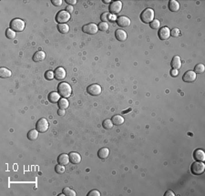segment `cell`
<instances>
[{"label":"cell","instance_id":"6da1fadb","mask_svg":"<svg viewBox=\"0 0 205 196\" xmlns=\"http://www.w3.org/2000/svg\"><path fill=\"white\" fill-rule=\"evenodd\" d=\"M58 91L61 97L66 98V99L70 96L72 93V89H71L70 85L67 82H61L59 84L58 86Z\"/></svg>","mask_w":205,"mask_h":196},{"label":"cell","instance_id":"7a4b0ae2","mask_svg":"<svg viewBox=\"0 0 205 196\" xmlns=\"http://www.w3.org/2000/svg\"><path fill=\"white\" fill-rule=\"evenodd\" d=\"M10 28L16 32H22L25 29V22L20 18H14L10 22Z\"/></svg>","mask_w":205,"mask_h":196},{"label":"cell","instance_id":"3957f363","mask_svg":"<svg viewBox=\"0 0 205 196\" xmlns=\"http://www.w3.org/2000/svg\"><path fill=\"white\" fill-rule=\"evenodd\" d=\"M141 19L143 23H150L154 20V11L152 8H147L141 14Z\"/></svg>","mask_w":205,"mask_h":196},{"label":"cell","instance_id":"277c9868","mask_svg":"<svg viewBox=\"0 0 205 196\" xmlns=\"http://www.w3.org/2000/svg\"><path fill=\"white\" fill-rule=\"evenodd\" d=\"M191 172L195 175H200V174H202L205 170V164L203 162H195L191 164Z\"/></svg>","mask_w":205,"mask_h":196},{"label":"cell","instance_id":"5b68a950","mask_svg":"<svg viewBox=\"0 0 205 196\" xmlns=\"http://www.w3.org/2000/svg\"><path fill=\"white\" fill-rule=\"evenodd\" d=\"M70 19V14L66 10H60L56 16V21L58 24H66Z\"/></svg>","mask_w":205,"mask_h":196},{"label":"cell","instance_id":"8992f818","mask_svg":"<svg viewBox=\"0 0 205 196\" xmlns=\"http://www.w3.org/2000/svg\"><path fill=\"white\" fill-rule=\"evenodd\" d=\"M48 127H49V123H48L47 120H46L45 118L39 120L36 124V129L37 130V131L40 132V133L46 132L48 130Z\"/></svg>","mask_w":205,"mask_h":196},{"label":"cell","instance_id":"52a82bcc","mask_svg":"<svg viewBox=\"0 0 205 196\" xmlns=\"http://www.w3.org/2000/svg\"><path fill=\"white\" fill-rule=\"evenodd\" d=\"M98 30H99L98 26L94 23L87 24V25L83 26V28H82L83 32L86 34H89V35H94L96 33H98Z\"/></svg>","mask_w":205,"mask_h":196},{"label":"cell","instance_id":"ba28073f","mask_svg":"<svg viewBox=\"0 0 205 196\" xmlns=\"http://www.w3.org/2000/svg\"><path fill=\"white\" fill-rule=\"evenodd\" d=\"M110 13L112 15H116L120 13L122 9V3L120 1H113L110 5Z\"/></svg>","mask_w":205,"mask_h":196},{"label":"cell","instance_id":"9c48e42d","mask_svg":"<svg viewBox=\"0 0 205 196\" xmlns=\"http://www.w3.org/2000/svg\"><path fill=\"white\" fill-rule=\"evenodd\" d=\"M87 91L91 96H98L101 93V87L99 84H91L88 87Z\"/></svg>","mask_w":205,"mask_h":196},{"label":"cell","instance_id":"30bf717a","mask_svg":"<svg viewBox=\"0 0 205 196\" xmlns=\"http://www.w3.org/2000/svg\"><path fill=\"white\" fill-rule=\"evenodd\" d=\"M158 35H159L160 39H161V40H168L170 36V30L169 28H167V26H163V28H161L159 30Z\"/></svg>","mask_w":205,"mask_h":196},{"label":"cell","instance_id":"8fae6325","mask_svg":"<svg viewBox=\"0 0 205 196\" xmlns=\"http://www.w3.org/2000/svg\"><path fill=\"white\" fill-rule=\"evenodd\" d=\"M116 22L118 26H120V28H126V26H129L131 25V19L128 17H125V16H120V17L117 18Z\"/></svg>","mask_w":205,"mask_h":196},{"label":"cell","instance_id":"7c38bea8","mask_svg":"<svg viewBox=\"0 0 205 196\" xmlns=\"http://www.w3.org/2000/svg\"><path fill=\"white\" fill-rule=\"evenodd\" d=\"M182 79H183V81L187 82V83L193 82L196 79V73L192 70H188L187 72L184 73V75L182 77Z\"/></svg>","mask_w":205,"mask_h":196},{"label":"cell","instance_id":"4fadbf2b","mask_svg":"<svg viewBox=\"0 0 205 196\" xmlns=\"http://www.w3.org/2000/svg\"><path fill=\"white\" fill-rule=\"evenodd\" d=\"M55 78H57L58 80H62L65 78H66V70H64L63 68L58 67V68L55 70Z\"/></svg>","mask_w":205,"mask_h":196},{"label":"cell","instance_id":"5bb4252c","mask_svg":"<svg viewBox=\"0 0 205 196\" xmlns=\"http://www.w3.org/2000/svg\"><path fill=\"white\" fill-rule=\"evenodd\" d=\"M171 68H173V70H179L181 67V57L179 56H174L173 59L171 60Z\"/></svg>","mask_w":205,"mask_h":196},{"label":"cell","instance_id":"9a60e30c","mask_svg":"<svg viewBox=\"0 0 205 196\" xmlns=\"http://www.w3.org/2000/svg\"><path fill=\"white\" fill-rule=\"evenodd\" d=\"M69 160L73 164H78L81 162V156H80L78 152H70L68 154Z\"/></svg>","mask_w":205,"mask_h":196},{"label":"cell","instance_id":"2e32d148","mask_svg":"<svg viewBox=\"0 0 205 196\" xmlns=\"http://www.w3.org/2000/svg\"><path fill=\"white\" fill-rule=\"evenodd\" d=\"M45 57H46V53L44 51H42V50L37 51L33 56V61L34 62H40V61L44 60Z\"/></svg>","mask_w":205,"mask_h":196},{"label":"cell","instance_id":"e0dca14e","mask_svg":"<svg viewBox=\"0 0 205 196\" xmlns=\"http://www.w3.org/2000/svg\"><path fill=\"white\" fill-rule=\"evenodd\" d=\"M193 157L198 162H204L205 153L202 150H195V151L193 152Z\"/></svg>","mask_w":205,"mask_h":196},{"label":"cell","instance_id":"ac0fdd59","mask_svg":"<svg viewBox=\"0 0 205 196\" xmlns=\"http://www.w3.org/2000/svg\"><path fill=\"white\" fill-rule=\"evenodd\" d=\"M47 99L51 103H56V102H58L59 99H60V95H59L58 92L52 91V92H50L49 94H48Z\"/></svg>","mask_w":205,"mask_h":196},{"label":"cell","instance_id":"d6986e66","mask_svg":"<svg viewBox=\"0 0 205 196\" xmlns=\"http://www.w3.org/2000/svg\"><path fill=\"white\" fill-rule=\"evenodd\" d=\"M69 162H70V160H69V156L68 154H65V153L60 154L58 158V162L59 164H61V165H64V166L68 164Z\"/></svg>","mask_w":205,"mask_h":196},{"label":"cell","instance_id":"ffe728a7","mask_svg":"<svg viewBox=\"0 0 205 196\" xmlns=\"http://www.w3.org/2000/svg\"><path fill=\"white\" fill-rule=\"evenodd\" d=\"M115 36L118 40L120 41H125L127 39V33L122 29H118L115 32Z\"/></svg>","mask_w":205,"mask_h":196},{"label":"cell","instance_id":"44dd1931","mask_svg":"<svg viewBox=\"0 0 205 196\" xmlns=\"http://www.w3.org/2000/svg\"><path fill=\"white\" fill-rule=\"evenodd\" d=\"M169 9L171 12H177L180 9V4L176 0H170L169 2Z\"/></svg>","mask_w":205,"mask_h":196},{"label":"cell","instance_id":"7402d4cb","mask_svg":"<svg viewBox=\"0 0 205 196\" xmlns=\"http://www.w3.org/2000/svg\"><path fill=\"white\" fill-rule=\"evenodd\" d=\"M110 155V150L108 148H101V149L98 151V156L100 159H106Z\"/></svg>","mask_w":205,"mask_h":196},{"label":"cell","instance_id":"603a6c76","mask_svg":"<svg viewBox=\"0 0 205 196\" xmlns=\"http://www.w3.org/2000/svg\"><path fill=\"white\" fill-rule=\"evenodd\" d=\"M111 121L115 125H121L124 123V118L120 115H114L111 119Z\"/></svg>","mask_w":205,"mask_h":196},{"label":"cell","instance_id":"cb8c5ba5","mask_svg":"<svg viewBox=\"0 0 205 196\" xmlns=\"http://www.w3.org/2000/svg\"><path fill=\"white\" fill-rule=\"evenodd\" d=\"M11 71L9 70H7V68H0V77L2 78H9L11 77Z\"/></svg>","mask_w":205,"mask_h":196},{"label":"cell","instance_id":"d4e9b609","mask_svg":"<svg viewBox=\"0 0 205 196\" xmlns=\"http://www.w3.org/2000/svg\"><path fill=\"white\" fill-rule=\"evenodd\" d=\"M69 106V102L68 100L66 99V98H63V99H60L58 101V107L59 109H66L68 108Z\"/></svg>","mask_w":205,"mask_h":196},{"label":"cell","instance_id":"484cf974","mask_svg":"<svg viewBox=\"0 0 205 196\" xmlns=\"http://www.w3.org/2000/svg\"><path fill=\"white\" fill-rule=\"evenodd\" d=\"M37 137H39V131H37V130H31L28 133V140L30 141H35L37 139Z\"/></svg>","mask_w":205,"mask_h":196},{"label":"cell","instance_id":"4316f807","mask_svg":"<svg viewBox=\"0 0 205 196\" xmlns=\"http://www.w3.org/2000/svg\"><path fill=\"white\" fill-rule=\"evenodd\" d=\"M58 29L60 33L62 34H66L69 31V26L67 24H58Z\"/></svg>","mask_w":205,"mask_h":196},{"label":"cell","instance_id":"83f0119b","mask_svg":"<svg viewBox=\"0 0 205 196\" xmlns=\"http://www.w3.org/2000/svg\"><path fill=\"white\" fill-rule=\"evenodd\" d=\"M205 70V67L203 64H202V63H200V64H197L195 66V68H194V72L195 73H198V74H202L203 73Z\"/></svg>","mask_w":205,"mask_h":196},{"label":"cell","instance_id":"f1b7e54d","mask_svg":"<svg viewBox=\"0 0 205 196\" xmlns=\"http://www.w3.org/2000/svg\"><path fill=\"white\" fill-rule=\"evenodd\" d=\"M102 126H103V128L106 129V130H110V129H112L113 128V123L111 120H105L103 121V123H102Z\"/></svg>","mask_w":205,"mask_h":196},{"label":"cell","instance_id":"f546056e","mask_svg":"<svg viewBox=\"0 0 205 196\" xmlns=\"http://www.w3.org/2000/svg\"><path fill=\"white\" fill-rule=\"evenodd\" d=\"M6 36L9 39H14L16 38V31H14L12 28H7L6 31Z\"/></svg>","mask_w":205,"mask_h":196},{"label":"cell","instance_id":"4dcf8cb0","mask_svg":"<svg viewBox=\"0 0 205 196\" xmlns=\"http://www.w3.org/2000/svg\"><path fill=\"white\" fill-rule=\"evenodd\" d=\"M63 193L65 195H68V196H75L76 195V192H75L74 190H72L71 188H68V187H66L63 189Z\"/></svg>","mask_w":205,"mask_h":196},{"label":"cell","instance_id":"1f68e13d","mask_svg":"<svg viewBox=\"0 0 205 196\" xmlns=\"http://www.w3.org/2000/svg\"><path fill=\"white\" fill-rule=\"evenodd\" d=\"M98 28H99V29L101 30V31H107L108 29H109L110 26H109V24H108L107 22H100V23L98 25Z\"/></svg>","mask_w":205,"mask_h":196},{"label":"cell","instance_id":"d6a6232c","mask_svg":"<svg viewBox=\"0 0 205 196\" xmlns=\"http://www.w3.org/2000/svg\"><path fill=\"white\" fill-rule=\"evenodd\" d=\"M150 28H152V29H157V28H159L160 26V21L158 19H154L153 21L150 22Z\"/></svg>","mask_w":205,"mask_h":196},{"label":"cell","instance_id":"836d02e7","mask_svg":"<svg viewBox=\"0 0 205 196\" xmlns=\"http://www.w3.org/2000/svg\"><path fill=\"white\" fill-rule=\"evenodd\" d=\"M45 78L47 79V80H52V79L55 78V73H54L52 70H47L45 73Z\"/></svg>","mask_w":205,"mask_h":196},{"label":"cell","instance_id":"e575fe53","mask_svg":"<svg viewBox=\"0 0 205 196\" xmlns=\"http://www.w3.org/2000/svg\"><path fill=\"white\" fill-rule=\"evenodd\" d=\"M55 171H56V172L57 173H64V172H65V167H64V165H61V164H58V165L55 167Z\"/></svg>","mask_w":205,"mask_h":196},{"label":"cell","instance_id":"d590c367","mask_svg":"<svg viewBox=\"0 0 205 196\" xmlns=\"http://www.w3.org/2000/svg\"><path fill=\"white\" fill-rule=\"evenodd\" d=\"M180 35H181V31H180L179 28H173L172 30H170V36H174V38L179 36Z\"/></svg>","mask_w":205,"mask_h":196},{"label":"cell","instance_id":"8d00e7d4","mask_svg":"<svg viewBox=\"0 0 205 196\" xmlns=\"http://www.w3.org/2000/svg\"><path fill=\"white\" fill-rule=\"evenodd\" d=\"M109 17H110V13H103L101 15V20L102 22H107L109 20Z\"/></svg>","mask_w":205,"mask_h":196},{"label":"cell","instance_id":"74e56055","mask_svg":"<svg viewBox=\"0 0 205 196\" xmlns=\"http://www.w3.org/2000/svg\"><path fill=\"white\" fill-rule=\"evenodd\" d=\"M88 196H100V193L97 190H92L88 193Z\"/></svg>","mask_w":205,"mask_h":196},{"label":"cell","instance_id":"f35d334b","mask_svg":"<svg viewBox=\"0 0 205 196\" xmlns=\"http://www.w3.org/2000/svg\"><path fill=\"white\" fill-rule=\"evenodd\" d=\"M51 3L54 5V6H56V7L61 6V5H62V1H61V0H52Z\"/></svg>","mask_w":205,"mask_h":196},{"label":"cell","instance_id":"ab89813d","mask_svg":"<svg viewBox=\"0 0 205 196\" xmlns=\"http://www.w3.org/2000/svg\"><path fill=\"white\" fill-rule=\"evenodd\" d=\"M178 74H179V70H170V76L171 77H177Z\"/></svg>","mask_w":205,"mask_h":196},{"label":"cell","instance_id":"60d3db41","mask_svg":"<svg viewBox=\"0 0 205 196\" xmlns=\"http://www.w3.org/2000/svg\"><path fill=\"white\" fill-rule=\"evenodd\" d=\"M164 195H165V196H175V193L172 192V191L169 190V191H167V192L165 193Z\"/></svg>","mask_w":205,"mask_h":196},{"label":"cell","instance_id":"b9f144b4","mask_svg":"<svg viewBox=\"0 0 205 196\" xmlns=\"http://www.w3.org/2000/svg\"><path fill=\"white\" fill-rule=\"evenodd\" d=\"M109 20H110L111 22H113V21H116V20H117V18L115 17V15H112V14H110V13Z\"/></svg>","mask_w":205,"mask_h":196},{"label":"cell","instance_id":"7bdbcfd3","mask_svg":"<svg viewBox=\"0 0 205 196\" xmlns=\"http://www.w3.org/2000/svg\"><path fill=\"white\" fill-rule=\"evenodd\" d=\"M65 10H66V11H68V13H71V12H73V11H74V8H73V7H72V6H68Z\"/></svg>","mask_w":205,"mask_h":196},{"label":"cell","instance_id":"ee69618b","mask_svg":"<svg viewBox=\"0 0 205 196\" xmlns=\"http://www.w3.org/2000/svg\"><path fill=\"white\" fill-rule=\"evenodd\" d=\"M66 2H67L68 4H69V6H72V5L77 4L76 0H66Z\"/></svg>","mask_w":205,"mask_h":196},{"label":"cell","instance_id":"f6af8a7d","mask_svg":"<svg viewBox=\"0 0 205 196\" xmlns=\"http://www.w3.org/2000/svg\"><path fill=\"white\" fill-rule=\"evenodd\" d=\"M58 114L59 116H64V115H65V109H59L58 111Z\"/></svg>","mask_w":205,"mask_h":196},{"label":"cell","instance_id":"bcb514c9","mask_svg":"<svg viewBox=\"0 0 205 196\" xmlns=\"http://www.w3.org/2000/svg\"><path fill=\"white\" fill-rule=\"evenodd\" d=\"M103 2H104V3H106V4H108V3H110V0H104Z\"/></svg>","mask_w":205,"mask_h":196}]
</instances>
